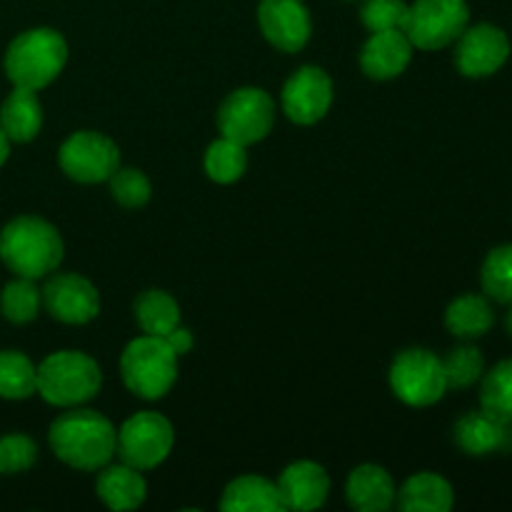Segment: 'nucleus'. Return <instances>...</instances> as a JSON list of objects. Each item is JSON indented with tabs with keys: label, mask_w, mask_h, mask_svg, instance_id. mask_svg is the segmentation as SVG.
<instances>
[{
	"label": "nucleus",
	"mask_w": 512,
	"mask_h": 512,
	"mask_svg": "<svg viewBox=\"0 0 512 512\" xmlns=\"http://www.w3.org/2000/svg\"><path fill=\"white\" fill-rule=\"evenodd\" d=\"M135 320L145 335L165 338L180 325V308L165 290H145L135 300Z\"/></svg>",
	"instance_id": "obj_24"
},
{
	"label": "nucleus",
	"mask_w": 512,
	"mask_h": 512,
	"mask_svg": "<svg viewBox=\"0 0 512 512\" xmlns=\"http://www.w3.org/2000/svg\"><path fill=\"white\" fill-rule=\"evenodd\" d=\"M63 250L55 225L35 215H20L0 230V258L18 278L50 275L63 260Z\"/></svg>",
	"instance_id": "obj_2"
},
{
	"label": "nucleus",
	"mask_w": 512,
	"mask_h": 512,
	"mask_svg": "<svg viewBox=\"0 0 512 512\" xmlns=\"http://www.w3.org/2000/svg\"><path fill=\"white\" fill-rule=\"evenodd\" d=\"M0 128L10 143H30L43 128V105L35 90L13 88L0 105Z\"/></svg>",
	"instance_id": "obj_20"
},
{
	"label": "nucleus",
	"mask_w": 512,
	"mask_h": 512,
	"mask_svg": "<svg viewBox=\"0 0 512 512\" xmlns=\"http://www.w3.org/2000/svg\"><path fill=\"white\" fill-rule=\"evenodd\" d=\"M40 293H43L45 310L65 325H85L98 318L100 313L98 290L83 275H53Z\"/></svg>",
	"instance_id": "obj_13"
},
{
	"label": "nucleus",
	"mask_w": 512,
	"mask_h": 512,
	"mask_svg": "<svg viewBox=\"0 0 512 512\" xmlns=\"http://www.w3.org/2000/svg\"><path fill=\"white\" fill-rule=\"evenodd\" d=\"M48 440L55 458L75 470L93 473L115 458L118 430L103 413L73 408L53 420Z\"/></svg>",
	"instance_id": "obj_1"
},
{
	"label": "nucleus",
	"mask_w": 512,
	"mask_h": 512,
	"mask_svg": "<svg viewBox=\"0 0 512 512\" xmlns=\"http://www.w3.org/2000/svg\"><path fill=\"white\" fill-rule=\"evenodd\" d=\"M58 163L70 180L85 185L103 183L120 168V150L108 135L80 130L60 145Z\"/></svg>",
	"instance_id": "obj_10"
},
{
	"label": "nucleus",
	"mask_w": 512,
	"mask_h": 512,
	"mask_svg": "<svg viewBox=\"0 0 512 512\" xmlns=\"http://www.w3.org/2000/svg\"><path fill=\"white\" fill-rule=\"evenodd\" d=\"M110 195L118 200L123 208H143L153 195V185H150L148 175L143 170L135 168H118L108 178Z\"/></svg>",
	"instance_id": "obj_31"
},
{
	"label": "nucleus",
	"mask_w": 512,
	"mask_h": 512,
	"mask_svg": "<svg viewBox=\"0 0 512 512\" xmlns=\"http://www.w3.org/2000/svg\"><path fill=\"white\" fill-rule=\"evenodd\" d=\"M165 343L175 350V355H185L190 348H193V335H190V330L180 328L178 325V328L170 330V333L165 335Z\"/></svg>",
	"instance_id": "obj_34"
},
{
	"label": "nucleus",
	"mask_w": 512,
	"mask_h": 512,
	"mask_svg": "<svg viewBox=\"0 0 512 512\" xmlns=\"http://www.w3.org/2000/svg\"><path fill=\"white\" fill-rule=\"evenodd\" d=\"M278 490L285 510H318L328 500L330 478L323 465L313 460H298L283 470Z\"/></svg>",
	"instance_id": "obj_16"
},
{
	"label": "nucleus",
	"mask_w": 512,
	"mask_h": 512,
	"mask_svg": "<svg viewBox=\"0 0 512 512\" xmlns=\"http://www.w3.org/2000/svg\"><path fill=\"white\" fill-rule=\"evenodd\" d=\"M38 393V368L18 350H0V398L25 400Z\"/></svg>",
	"instance_id": "obj_25"
},
{
	"label": "nucleus",
	"mask_w": 512,
	"mask_h": 512,
	"mask_svg": "<svg viewBox=\"0 0 512 512\" xmlns=\"http://www.w3.org/2000/svg\"><path fill=\"white\" fill-rule=\"evenodd\" d=\"M410 5L405 0H365L360 8V20L370 33L380 30H403L405 18H408Z\"/></svg>",
	"instance_id": "obj_33"
},
{
	"label": "nucleus",
	"mask_w": 512,
	"mask_h": 512,
	"mask_svg": "<svg viewBox=\"0 0 512 512\" xmlns=\"http://www.w3.org/2000/svg\"><path fill=\"white\" fill-rule=\"evenodd\" d=\"M103 385L100 365L80 350H60L38 365V393L45 403L75 408L98 395Z\"/></svg>",
	"instance_id": "obj_4"
},
{
	"label": "nucleus",
	"mask_w": 512,
	"mask_h": 512,
	"mask_svg": "<svg viewBox=\"0 0 512 512\" xmlns=\"http://www.w3.org/2000/svg\"><path fill=\"white\" fill-rule=\"evenodd\" d=\"M173 443L175 433L170 420L160 413L143 410L120 425L115 453H118L120 463L130 465V468L153 470L168 458Z\"/></svg>",
	"instance_id": "obj_8"
},
{
	"label": "nucleus",
	"mask_w": 512,
	"mask_h": 512,
	"mask_svg": "<svg viewBox=\"0 0 512 512\" xmlns=\"http://www.w3.org/2000/svg\"><path fill=\"white\" fill-rule=\"evenodd\" d=\"M8 155H10V138L5 135V130L0 128V165L8 160Z\"/></svg>",
	"instance_id": "obj_35"
},
{
	"label": "nucleus",
	"mask_w": 512,
	"mask_h": 512,
	"mask_svg": "<svg viewBox=\"0 0 512 512\" xmlns=\"http://www.w3.org/2000/svg\"><path fill=\"white\" fill-rule=\"evenodd\" d=\"M390 388L413 408L435 405L448 390L443 360L425 348L403 350L390 368Z\"/></svg>",
	"instance_id": "obj_7"
},
{
	"label": "nucleus",
	"mask_w": 512,
	"mask_h": 512,
	"mask_svg": "<svg viewBox=\"0 0 512 512\" xmlns=\"http://www.w3.org/2000/svg\"><path fill=\"white\" fill-rule=\"evenodd\" d=\"M470 23L465 0H415L408 8L403 33L413 48L440 50L455 43Z\"/></svg>",
	"instance_id": "obj_6"
},
{
	"label": "nucleus",
	"mask_w": 512,
	"mask_h": 512,
	"mask_svg": "<svg viewBox=\"0 0 512 512\" xmlns=\"http://www.w3.org/2000/svg\"><path fill=\"white\" fill-rule=\"evenodd\" d=\"M258 23L268 43L283 53L303 50L313 30L303 0H260Z\"/></svg>",
	"instance_id": "obj_14"
},
{
	"label": "nucleus",
	"mask_w": 512,
	"mask_h": 512,
	"mask_svg": "<svg viewBox=\"0 0 512 512\" xmlns=\"http://www.w3.org/2000/svg\"><path fill=\"white\" fill-rule=\"evenodd\" d=\"M68 63V43L53 28H33L20 33L5 53V75L15 88L38 93L53 83Z\"/></svg>",
	"instance_id": "obj_3"
},
{
	"label": "nucleus",
	"mask_w": 512,
	"mask_h": 512,
	"mask_svg": "<svg viewBox=\"0 0 512 512\" xmlns=\"http://www.w3.org/2000/svg\"><path fill=\"white\" fill-rule=\"evenodd\" d=\"M455 445L465 455L485 458V455L512 453V420L498 418L488 410H470L455 423Z\"/></svg>",
	"instance_id": "obj_15"
},
{
	"label": "nucleus",
	"mask_w": 512,
	"mask_h": 512,
	"mask_svg": "<svg viewBox=\"0 0 512 512\" xmlns=\"http://www.w3.org/2000/svg\"><path fill=\"white\" fill-rule=\"evenodd\" d=\"M40 305H43V293L30 278L10 280L0 293V313L15 325H25L38 318Z\"/></svg>",
	"instance_id": "obj_26"
},
{
	"label": "nucleus",
	"mask_w": 512,
	"mask_h": 512,
	"mask_svg": "<svg viewBox=\"0 0 512 512\" xmlns=\"http://www.w3.org/2000/svg\"><path fill=\"white\" fill-rule=\"evenodd\" d=\"M445 380H448V390H465L470 385L478 383L485 373V360L475 345H458L448 353L443 360Z\"/></svg>",
	"instance_id": "obj_30"
},
{
	"label": "nucleus",
	"mask_w": 512,
	"mask_h": 512,
	"mask_svg": "<svg viewBox=\"0 0 512 512\" xmlns=\"http://www.w3.org/2000/svg\"><path fill=\"white\" fill-rule=\"evenodd\" d=\"M505 328H508V333L512 335V303H510V310H508V315H505Z\"/></svg>",
	"instance_id": "obj_36"
},
{
	"label": "nucleus",
	"mask_w": 512,
	"mask_h": 512,
	"mask_svg": "<svg viewBox=\"0 0 512 512\" xmlns=\"http://www.w3.org/2000/svg\"><path fill=\"white\" fill-rule=\"evenodd\" d=\"M480 285H483V293L495 303H512V243L490 250L480 268Z\"/></svg>",
	"instance_id": "obj_28"
},
{
	"label": "nucleus",
	"mask_w": 512,
	"mask_h": 512,
	"mask_svg": "<svg viewBox=\"0 0 512 512\" xmlns=\"http://www.w3.org/2000/svg\"><path fill=\"white\" fill-rule=\"evenodd\" d=\"M38 460V445L23 433L0 438V475H18L30 470Z\"/></svg>",
	"instance_id": "obj_32"
},
{
	"label": "nucleus",
	"mask_w": 512,
	"mask_h": 512,
	"mask_svg": "<svg viewBox=\"0 0 512 512\" xmlns=\"http://www.w3.org/2000/svg\"><path fill=\"white\" fill-rule=\"evenodd\" d=\"M120 373L130 393L143 400H160L178 380V355L165 338L143 335L125 345Z\"/></svg>",
	"instance_id": "obj_5"
},
{
	"label": "nucleus",
	"mask_w": 512,
	"mask_h": 512,
	"mask_svg": "<svg viewBox=\"0 0 512 512\" xmlns=\"http://www.w3.org/2000/svg\"><path fill=\"white\" fill-rule=\"evenodd\" d=\"M350 508L360 512H385L395 505L398 490H395V480L390 473L380 465H360L350 473L348 488Z\"/></svg>",
	"instance_id": "obj_18"
},
{
	"label": "nucleus",
	"mask_w": 512,
	"mask_h": 512,
	"mask_svg": "<svg viewBox=\"0 0 512 512\" xmlns=\"http://www.w3.org/2000/svg\"><path fill=\"white\" fill-rule=\"evenodd\" d=\"M95 493L110 510H135L145 503L148 485H145V478L138 468H130L125 463H108L105 468H100L98 480H95Z\"/></svg>",
	"instance_id": "obj_19"
},
{
	"label": "nucleus",
	"mask_w": 512,
	"mask_h": 512,
	"mask_svg": "<svg viewBox=\"0 0 512 512\" xmlns=\"http://www.w3.org/2000/svg\"><path fill=\"white\" fill-rule=\"evenodd\" d=\"M333 105V80L323 68L303 65L283 85V113L298 125H315Z\"/></svg>",
	"instance_id": "obj_11"
},
{
	"label": "nucleus",
	"mask_w": 512,
	"mask_h": 512,
	"mask_svg": "<svg viewBox=\"0 0 512 512\" xmlns=\"http://www.w3.org/2000/svg\"><path fill=\"white\" fill-rule=\"evenodd\" d=\"M453 503V485L435 473L413 475L395 498V505L405 512H448Z\"/></svg>",
	"instance_id": "obj_22"
},
{
	"label": "nucleus",
	"mask_w": 512,
	"mask_h": 512,
	"mask_svg": "<svg viewBox=\"0 0 512 512\" xmlns=\"http://www.w3.org/2000/svg\"><path fill=\"white\" fill-rule=\"evenodd\" d=\"M223 512H280L283 500H280L278 483H270L260 475H243L233 480L225 488L223 500H220Z\"/></svg>",
	"instance_id": "obj_21"
},
{
	"label": "nucleus",
	"mask_w": 512,
	"mask_h": 512,
	"mask_svg": "<svg viewBox=\"0 0 512 512\" xmlns=\"http://www.w3.org/2000/svg\"><path fill=\"white\" fill-rule=\"evenodd\" d=\"M245 168H248V153H245V145L235 140H215L205 153V173L220 185H230L243 178Z\"/></svg>",
	"instance_id": "obj_27"
},
{
	"label": "nucleus",
	"mask_w": 512,
	"mask_h": 512,
	"mask_svg": "<svg viewBox=\"0 0 512 512\" xmlns=\"http://www.w3.org/2000/svg\"><path fill=\"white\" fill-rule=\"evenodd\" d=\"M510 58V38L498 25L480 23L465 28L455 48V65L465 78H488Z\"/></svg>",
	"instance_id": "obj_12"
},
{
	"label": "nucleus",
	"mask_w": 512,
	"mask_h": 512,
	"mask_svg": "<svg viewBox=\"0 0 512 512\" xmlns=\"http://www.w3.org/2000/svg\"><path fill=\"white\" fill-rule=\"evenodd\" d=\"M480 405L498 418L512 420V358L483 373L480 385Z\"/></svg>",
	"instance_id": "obj_29"
},
{
	"label": "nucleus",
	"mask_w": 512,
	"mask_h": 512,
	"mask_svg": "<svg viewBox=\"0 0 512 512\" xmlns=\"http://www.w3.org/2000/svg\"><path fill=\"white\" fill-rule=\"evenodd\" d=\"M413 60V43L403 30H380L360 50V68L373 80H390L405 73Z\"/></svg>",
	"instance_id": "obj_17"
},
{
	"label": "nucleus",
	"mask_w": 512,
	"mask_h": 512,
	"mask_svg": "<svg viewBox=\"0 0 512 512\" xmlns=\"http://www.w3.org/2000/svg\"><path fill=\"white\" fill-rule=\"evenodd\" d=\"M275 103L263 88H240L223 100L218 110V130L223 138L240 145L260 143L273 130Z\"/></svg>",
	"instance_id": "obj_9"
},
{
	"label": "nucleus",
	"mask_w": 512,
	"mask_h": 512,
	"mask_svg": "<svg viewBox=\"0 0 512 512\" xmlns=\"http://www.w3.org/2000/svg\"><path fill=\"white\" fill-rule=\"evenodd\" d=\"M495 323L493 305L485 295L465 293L455 298L445 310V328L463 340H478L490 333Z\"/></svg>",
	"instance_id": "obj_23"
}]
</instances>
